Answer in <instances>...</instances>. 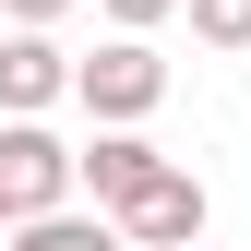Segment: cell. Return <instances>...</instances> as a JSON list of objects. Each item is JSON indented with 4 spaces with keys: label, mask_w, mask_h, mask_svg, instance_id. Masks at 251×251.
Listing matches in <instances>:
<instances>
[{
    "label": "cell",
    "mask_w": 251,
    "mask_h": 251,
    "mask_svg": "<svg viewBox=\"0 0 251 251\" xmlns=\"http://www.w3.org/2000/svg\"><path fill=\"white\" fill-rule=\"evenodd\" d=\"M72 108L96 120V132H144V120L168 108V60H155V36H108L96 60H72Z\"/></svg>",
    "instance_id": "obj_1"
},
{
    "label": "cell",
    "mask_w": 251,
    "mask_h": 251,
    "mask_svg": "<svg viewBox=\"0 0 251 251\" xmlns=\"http://www.w3.org/2000/svg\"><path fill=\"white\" fill-rule=\"evenodd\" d=\"M72 192H84V144H60L48 120H0V203H12V227L72 215Z\"/></svg>",
    "instance_id": "obj_2"
},
{
    "label": "cell",
    "mask_w": 251,
    "mask_h": 251,
    "mask_svg": "<svg viewBox=\"0 0 251 251\" xmlns=\"http://www.w3.org/2000/svg\"><path fill=\"white\" fill-rule=\"evenodd\" d=\"M203 215H215V203H203V179H192V168H168L155 192H132V203H120L108 227L132 239V251H203Z\"/></svg>",
    "instance_id": "obj_3"
},
{
    "label": "cell",
    "mask_w": 251,
    "mask_h": 251,
    "mask_svg": "<svg viewBox=\"0 0 251 251\" xmlns=\"http://www.w3.org/2000/svg\"><path fill=\"white\" fill-rule=\"evenodd\" d=\"M72 96V48L60 36H0V120H48Z\"/></svg>",
    "instance_id": "obj_4"
},
{
    "label": "cell",
    "mask_w": 251,
    "mask_h": 251,
    "mask_svg": "<svg viewBox=\"0 0 251 251\" xmlns=\"http://www.w3.org/2000/svg\"><path fill=\"white\" fill-rule=\"evenodd\" d=\"M155 179H168V155H155L144 132H96V144H84V192H96V215H120L132 192H155Z\"/></svg>",
    "instance_id": "obj_5"
},
{
    "label": "cell",
    "mask_w": 251,
    "mask_h": 251,
    "mask_svg": "<svg viewBox=\"0 0 251 251\" xmlns=\"http://www.w3.org/2000/svg\"><path fill=\"white\" fill-rule=\"evenodd\" d=\"M0 251H132V239H120L108 215H36V227H12Z\"/></svg>",
    "instance_id": "obj_6"
},
{
    "label": "cell",
    "mask_w": 251,
    "mask_h": 251,
    "mask_svg": "<svg viewBox=\"0 0 251 251\" xmlns=\"http://www.w3.org/2000/svg\"><path fill=\"white\" fill-rule=\"evenodd\" d=\"M192 36L227 48V60H251V0H192Z\"/></svg>",
    "instance_id": "obj_7"
},
{
    "label": "cell",
    "mask_w": 251,
    "mask_h": 251,
    "mask_svg": "<svg viewBox=\"0 0 251 251\" xmlns=\"http://www.w3.org/2000/svg\"><path fill=\"white\" fill-rule=\"evenodd\" d=\"M96 12L120 24V36H155V24H168V12H192V0H96Z\"/></svg>",
    "instance_id": "obj_8"
},
{
    "label": "cell",
    "mask_w": 251,
    "mask_h": 251,
    "mask_svg": "<svg viewBox=\"0 0 251 251\" xmlns=\"http://www.w3.org/2000/svg\"><path fill=\"white\" fill-rule=\"evenodd\" d=\"M0 12H12V36H48L60 12H84V0H0Z\"/></svg>",
    "instance_id": "obj_9"
},
{
    "label": "cell",
    "mask_w": 251,
    "mask_h": 251,
    "mask_svg": "<svg viewBox=\"0 0 251 251\" xmlns=\"http://www.w3.org/2000/svg\"><path fill=\"white\" fill-rule=\"evenodd\" d=\"M0 239H12V203H0Z\"/></svg>",
    "instance_id": "obj_10"
},
{
    "label": "cell",
    "mask_w": 251,
    "mask_h": 251,
    "mask_svg": "<svg viewBox=\"0 0 251 251\" xmlns=\"http://www.w3.org/2000/svg\"><path fill=\"white\" fill-rule=\"evenodd\" d=\"M239 84H251V60H239Z\"/></svg>",
    "instance_id": "obj_11"
}]
</instances>
